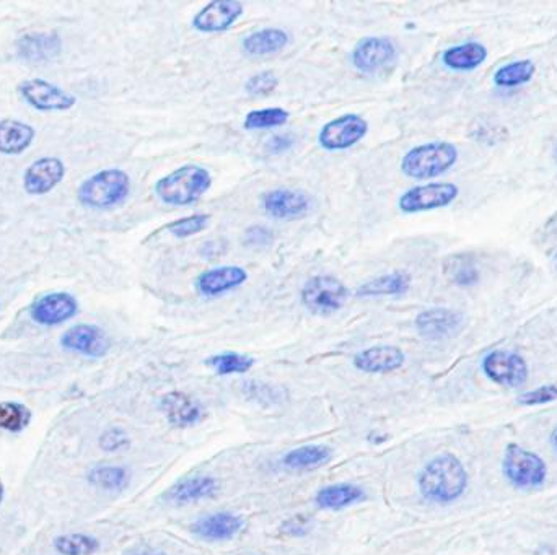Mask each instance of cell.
<instances>
[{
	"label": "cell",
	"mask_w": 557,
	"mask_h": 555,
	"mask_svg": "<svg viewBox=\"0 0 557 555\" xmlns=\"http://www.w3.org/2000/svg\"><path fill=\"white\" fill-rule=\"evenodd\" d=\"M551 443H553L554 450L557 451V429L554 430L553 435H551Z\"/></svg>",
	"instance_id": "cell-46"
},
{
	"label": "cell",
	"mask_w": 557,
	"mask_h": 555,
	"mask_svg": "<svg viewBox=\"0 0 557 555\" xmlns=\"http://www.w3.org/2000/svg\"><path fill=\"white\" fill-rule=\"evenodd\" d=\"M31 422V411L25 404L4 401L0 403V430L20 433L27 429Z\"/></svg>",
	"instance_id": "cell-35"
},
{
	"label": "cell",
	"mask_w": 557,
	"mask_h": 555,
	"mask_svg": "<svg viewBox=\"0 0 557 555\" xmlns=\"http://www.w3.org/2000/svg\"><path fill=\"white\" fill-rule=\"evenodd\" d=\"M131 188V176L126 171L108 168L80 184L77 197L80 204L88 209L108 210L128 201Z\"/></svg>",
	"instance_id": "cell-4"
},
{
	"label": "cell",
	"mask_w": 557,
	"mask_h": 555,
	"mask_svg": "<svg viewBox=\"0 0 557 555\" xmlns=\"http://www.w3.org/2000/svg\"><path fill=\"white\" fill-rule=\"evenodd\" d=\"M220 489V482L212 476H194L176 482L165 494V500L173 505H189L211 499Z\"/></svg>",
	"instance_id": "cell-21"
},
{
	"label": "cell",
	"mask_w": 557,
	"mask_h": 555,
	"mask_svg": "<svg viewBox=\"0 0 557 555\" xmlns=\"http://www.w3.org/2000/svg\"><path fill=\"white\" fill-rule=\"evenodd\" d=\"M351 290L339 277L318 274L310 277L300 290V302L316 316H331L343 310Z\"/></svg>",
	"instance_id": "cell-5"
},
{
	"label": "cell",
	"mask_w": 557,
	"mask_h": 555,
	"mask_svg": "<svg viewBox=\"0 0 557 555\" xmlns=\"http://www.w3.org/2000/svg\"><path fill=\"white\" fill-rule=\"evenodd\" d=\"M333 458V451L326 445H307L289 451L282 464L290 471H308V469L320 468Z\"/></svg>",
	"instance_id": "cell-29"
},
{
	"label": "cell",
	"mask_w": 557,
	"mask_h": 555,
	"mask_svg": "<svg viewBox=\"0 0 557 555\" xmlns=\"http://www.w3.org/2000/svg\"><path fill=\"white\" fill-rule=\"evenodd\" d=\"M536 67L530 59H523V61L510 62L507 66H502L497 69L494 74V84L500 88H514L525 85L533 79Z\"/></svg>",
	"instance_id": "cell-33"
},
{
	"label": "cell",
	"mask_w": 557,
	"mask_h": 555,
	"mask_svg": "<svg viewBox=\"0 0 557 555\" xmlns=\"http://www.w3.org/2000/svg\"><path fill=\"white\" fill-rule=\"evenodd\" d=\"M279 85V77L272 70H261L258 74L251 75L245 82V92L253 97H266L271 95Z\"/></svg>",
	"instance_id": "cell-37"
},
{
	"label": "cell",
	"mask_w": 557,
	"mask_h": 555,
	"mask_svg": "<svg viewBox=\"0 0 557 555\" xmlns=\"http://www.w3.org/2000/svg\"><path fill=\"white\" fill-rule=\"evenodd\" d=\"M289 119V111L281 106H271V108L250 111L243 119V127L246 131H266V129L286 126Z\"/></svg>",
	"instance_id": "cell-32"
},
{
	"label": "cell",
	"mask_w": 557,
	"mask_h": 555,
	"mask_svg": "<svg viewBox=\"0 0 557 555\" xmlns=\"http://www.w3.org/2000/svg\"><path fill=\"white\" fill-rule=\"evenodd\" d=\"M274 241V233L263 225H253L245 232V245L250 248H269Z\"/></svg>",
	"instance_id": "cell-41"
},
{
	"label": "cell",
	"mask_w": 557,
	"mask_h": 555,
	"mask_svg": "<svg viewBox=\"0 0 557 555\" xmlns=\"http://www.w3.org/2000/svg\"><path fill=\"white\" fill-rule=\"evenodd\" d=\"M557 399V385H544L541 388L533 389L528 393H523L518 398V404L522 406H543V404L553 403Z\"/></svg>",
	"instance_id": "cell-39"
},
{
	"label": "cell",
	"mask_w": 557,
	"mask_h": 555,
	"mask_svg": "<svg viewBox=\"0 0 557 555\" xmlns=\"http://www.w3.org/2000/svg\"><path fill=\"white\" fill-rule=\"evenodd\" d=\"M448 276L452 277L453 284L460 285V287H471L478 282L479 271L470 259L457 258L452 269L448 271Z\"/></svg>",
	"instance_id": "cell-38"
},
{
	"label": "cell",
	"mask_w": 557,
	"mask_h": 555,
	"mask_svg": "<svg viewBox=\"0 0 557 555\" xmlns=\"http://www.w3.org/2000/svg\"><path fill=\"white\" fill-rule=\"evenodd\" d=\"M369 131L370 124L364 116L346 113L323 124L316 142L325 152H344L360 144Z\"/></svg>",
	"instance_id": "cell-7"
},
{
	"label": "cell",
	"mask_w": 557,
	"mask_h": 555,
	"mask_svg": "<svg viewBox=\"0 0 557 555\" xmlns=\"http://www.w3.org/2000/svg\"><path fill=\"white\" fill-rule=\"evenodd\" d=\"M351 62L362 74H378L395 66L398 48L388 36H367L352 48Z\"/></svg>",
	"instance_id": "cell-9"
},
{
	"label": "cell",
	"mask_w": 557,
	"mask_h": 555,
	"mask_svg": "<svg viewBox=\"0 0 557 555\" xmlns=\"http://www.w3.org/2000/svg\"><path fill=\"white\" fill-rule=\"evenodd\" d=\"M487 59V49L484 44L478 41H468V43L452 46L447 51H443V66L457 72H470L478 69Z\"/></svg>",
	"instance_id": "cell-26"
},
{
	"label": "cell",
	"mask_w": 557,
	"mask_h": 555,
	"mask_svg": "<svg viewBox=\"0 0 557 555\" xmlns=\"http://www.w3.org/2000/svg\"><path fill=\"white\" fill-rule=\"evenodd\" d=\"M4 494V482H2V477H0V505H2V502H4Z\"/></svg>",
	"instance_id": "cell-45"
},
{
	"label": "cell",
	"mask_w": 557,
	"mask_h": 555,
	"mask_svg": "<svg viewBox=\"0 0 557 555\" xmlns=\"http://www.w3.org/2000/svg\"><path fill=\"white\" fill-rule=\"evenodd\" d=\"M62 41L56 33H30L18 40V56L27 62H49L61 54Z\"/></svg>",
	"instance_id": "cell-22"
},
{
	"label": "cell",
	"mask_w": 557,
	"mask_h": 555,
	"mask_svg": "<svg viewBox=\"0 0 557 555\" xmlns=\"http://www.w3.org/2000/svg\"><path fill=\"white\" fill-rule=\"evenodd\" d=\"M66 176V167L58 157L38 158L23 175V188L30 196L51 193Z\"/></svg>",
	"instance_id": "cell-18"
},
{
	"label": "cell",
	"mask_w": 557,
	"mask_h": 555,
	"mask_svg": "<svg viewBox=\"0 0 557 555\" xmlns=\"http://www.w3.org/2000/svg\"><path fill=\"white\" fill-rule=\"evenodd\" d=\"M243 520L230 512H217L202 516L191 525L194 536L207 542L230 541L240 534Z\"/></svg>",
	"instance_id": "cell-20"
},
{
	"label": "cell",
	"mask_w": 557,
	"mask_h": 555,
	"mask_svg": "<svg viewBox=\"0 0 557 555\" xmlns=\"http://www.w3.org/2000/svg\"><path fill=\"white\" fill-rule=\"evenodd\" d=\"M132 555H167L165 552L160 551H144V552H137V554Z\"/></svg>",
	"instance_id": "cell-44"
},
{
	"label": "cell",
	"mask_w": 557,
	"mask_h": 555,
	"mask_svg": "<svg viewBox=\"0 0 557 555\" xmlns=\"http://www.w3.org/2000/svg\"><path fill=\"white\" fill-rule=\"evenodd\" d=\"M256 360L250 355L238 354V352H222V354L211 355L206 360V365L212 368L217 375H243L255 367Z\"/></svg>",
	"instance_id": "cell-31"
},
{
	"label": "cell",
	"mask_w": 557,
	"mask_h": 555,
	"mask_svg": "<svg viewBox=\"0 0 557 555\" xmlns=\"http://www.w3.org/2000/svg\"><path fill=\"white\" fill-rule=\"evenodd\" d=\"M483 372L489 380L504 388H518L528 380V365L523 357L507 350H494L483 360Z\"/></svg>",
	"instance_id": "cell-13"
},
{
	"label": "cell",
	"mask_w": 557,
	"mask_h": 555,
	"mask_svg": "<svg viewBox=\"0 0 557 555\" xmlns=\"http://www.w3.org/2000/svg\"><path fill=\"white\" fill-rule=\"evenodd\" d=\"M457 162V147L452 142L435 140L409 149L401 158L400 168L411 180L426 181L439 178Z\"/></svg>",
	"instance_id": "cell-3"
},
{
	"label": "cell",
	"mask_w": 557,
	"mask_h": 555,
	"mask_svg": "<svg viewBox=\"0 0 557 555\" xmlns=\"http://www.w3.org/2000/svg\"><path fill=\"white\" fill-rule=\"evenodd\" d=\"M554 157L557 158V142L556 145H554Z\"/></svg>",
	"instance_id": "cell-47"
},
{
	"label": "cell",
	"mask_w": 557,
	"mask_h": 555,
	"mask_svg": "<svg viewBox=\"0 0 557 555\" xmlns=\"http://www.w3.org/2000/svg\"><path fill=\"white\" fill-rule=\"evenodd\" d=\"M79 302L71 293L53 292L38 298L30 308L31 320L41 326H59L75 318Z\"/></svg>",
	"instance_id": "cell-16"
},
{
	"label": "cell",
	"mask_w": 557,
	"mask_h": 555,
	"mask_svg": "<svg viewBox=\"0 0 557 555\" xmlns=\"http://www.w3.org/2000/svg\"><path fill=\"white\" fill-rule=\"evenodd\" d=\"M212 184L211 171L191 163L160 178L155 183L154 193L165 206L188 207L201 201L211 191Z\"/></svg>",
	"instance_id": "cell-2"
},
{
	"label": "cell",
	"mask_w": 557,
	"mask_h": 555,
	"mask_svg": "<svg viewBox=\"0 0 557 555\" xmlns=\"http://www.w3.org/2000/svg\"><path fill=\"white\" fill-rule=\"evenodd\" d=\"M364 499V489L356 484H349V482L323 487L315 495L316 505L321 510H333V512L351 507L354 503L362 502Z\"/></svg>",
	"instance_id": "cell-28"
},
{
	"label": "cell",
	"mask_w": 557,
	"mask_h": 555,
	"mask_svg": "<svg viewBox=\"0 0 557 555\" xmlns=\"http://www.w3.org/2000/svg\"><path fill=\"white\" fill-rule=\"evenodd\" d=\"M35 127L22 123L17 119L0 121V153L4 155H20L33 144Z\"/></svg>",
	"instance_id": "cell-27"
},
{
	"label": "cell",
	"mask_w": 557,
	"mask_h": 555,
	"mask_svg": "<svg viewBox=\"0 0 557 555\" xmlns=\"http://www.w3.org/2000/svg\"><path fill=\"white\" fill-rule=\"evenodd\" d=\"M411 289L408 272H386L360 285L356 295L360 298L403 297Z\"/></svg>",
	"instance_id": "cell-24"
},
{
	"label": "cell",
	"mask_w": 557,
	"mask_h": 555,
	"mask_svg": "<svg viewBox=\"0 0 557 555\" xmlns=\"http://www.w3.org/2000/svg\"><path fill=\"white\" fill-rule=\"evenodd\" d=\"M417 484L424 499L434 503H452L465 494L468 472L457 456L445 453L424 466Z\"/></svg>",
	"instance_id": "cell-1"
},
{
	"label": "cell",
	"mask_w": 557,
	"mask_h": 555,
	"mask_svg": "<svg viewBox=\"0 0 557 555\" xmlns=\"http://www.w3.org/2000/svg\"><path fill=\"white\" fill-rule=\"evenodd\" d=\"M302 516H295L294 520L287 521L286 525H290V529H286V533L292 534V536H299V534H305L308 531L307 518H303L302 523L299 525V521Z\"/></svg>",
	"instance_id": "cell-43"
},
{
	"label": "cell",
	"mask_w": 557,
	"mask_h": 555,
	"mask_svg": "<svg viewBox=\"0 0 557 555\" xmlns=\"http://www.w3.org/2000/svg\"><path fill=\"white\" fill-rule=\"evenodd\" d=\"M129 443H131V440H129L128 433L118 429V427L105 430L101 433L100 440H98L101 450L108 451V453L124 450V448H128Z\"/></svg>",
	"instance_id": "cell-40"
},
{
	"label": "cell",
	"mask_w": 557,
	"mask_h": 555,
	"mask_svg": "<svg viewBox=\"0 0 557 555\" xmlns=\"http://www.w3.org/2000/svg\"><path fill=\"white\" fill-rule=\"evenodd\" d=\"M87 479L93 487L106 492H121L131 484V474L123 466H95Z\"/></svg>",
	"instance_id": "cell-30"
},
{
	"label": "cell",
	"mask_w": 557,
	"mask_h": 555,
	"mask_svg": "<svg viewBox=\"0 0 557 555\" xmlns=\"http://www.w3.org/2000/svg\"><path fill=\"white\" fill-rule=\"evenodd\" d=\"M53 546L61 555H93L100 551V541L88 534H62L54 539Z\"/></svg>",
	"instance_id": "cell-34"
},
{
	"label": "cell",
	"mask_w": 557,
	"mask_h": 555,
	"mask_svg": "<svg viewBox=\"0 0 557 555\" xmlns=\"http://www.w3.org/2000/svg\"><path fill=\"white\" fill-rule=\"evenodd\" d=\"M315 207L312 194L302 189L277 188L271 189L261 196V209L264 214L274 220L289 222L307 217Z\"/></svg>",
	"instance_id": "cell-10"
},
{
	"label": "cell",
	"mask_w": 557,
	"mask_h": 555,
	"mask_svg": "<svg viewBox=\"0 0 557 555\" xmlns=\"http://www.w3.org/2000/svg\"><path fill=\"white\" fill-rule=\"evenodd\" d=\"M294 147V137L290 134H274L271 139L266 142V150L271 155H282L289 152Z\"/></svg>",
	"instance_id": "cell-42"
},
{
	"label": "cell",
	"mask_w": 557,
	"mask_h": 555,
	"mask_svg": "<svg viewBox=\"0 0 557 555\" xmlns=\"http://www.w3.org/2000/svg\"><path fill=\"white\" fill-rule=\"evenodd\" d=\"M502 472L507 481L517 489H535L543 486L548 477V466L541 456L525 450L517 443H510L505 448Z\"/></svg>",
	"instance_id": "cell-6"
},
{
	"label": "cell",
	"mask_w": 557,
	"mask_h": 555,
	"mask_svg": "<svg viewBox=\"0 0 557 555\" xmlns=\"http://www.w3.org/2000/svg\"><path fill=\"white\" fill-rule=\"evenodd\" d=\"M209 223H211V215L191 214L168 223L165 225V230L175 238L185 240V238H191V236L204 232L209 227Z\"/></svg>",
	"instance_id": "cell-36"
},
{
	"label": "cell",
	"mask_w": 557,
	"mask_h": 555,
	"mask_svg": "<svg viewBox=\"0 0 557 555\" xmlns=\"http://www.w3.org/2000/svg\"><path fill=\"white\" fill-rule=\"evenodd\" d=\"M18 95L31 108L43 113L69 111L77 105V98L72 93L43 79L25 80L18 85Z\"/></svg>",
	"instance_id": "cell-11"
},
{
	"label": "cell",
	"mask_w": 557,
	"mask_h": 555,
	"mask_svg": "<svg viewBox=\"0 0 557 555\" xmlns=\"http://www.w3.org/2000/svg\"><path fill=\"white\" fill-rule=\"evenodd\" d=\"M61 346L90 359H101L111 349L108 334L95 324H77L62 334Z\"/></svg>",
	"instance_id": "cell-17"
},
{
	"label": "cell",
	"mask_w": 557,
	"mask_h": 555,
	"mask_svg": "<svg viewBox=\"0 0 557 555\" xmlns=\"http://www.w3.org/2000/svg\"><path fill=\"white\" fill-rule=\"evenodd\" d=\"M458 196H460V188L457 184H417L401 194L398 199V209L403 214H422V212L452 206Z\"/></svg>",
	"instance_id": "cell-8"
},
{
	"label": "cell",
	"mask_w": 557,
	"mask_h": 555,
	"mask_svg": "<svg viewBox=\"0 0 557 555\" xmlns=\"http://www.w3.org/2000/svg\"><path fill=\"white\" fill-rule=\"evenodd\" d=\"M245 5L238 0H212L191 18V27L202 35L230 30L242 18Z\"/></svg>",
	"instance_id": "cell-12"
},
{
	"label": "cell",
	"mask_w": 557,
	"mask_h": 555,
	"mask_svg": "<svg viewBox=\"0 0 557 555\" xmlns=\"http://www.w3.org/2000/svg\"><path fill=\"white\" fill-rule=\"evenodd\" d=\"M250 279V274L245 267L229 266L212 267L201 272L194 280V289L204 298L222 297L225 293L242 289L243 285Z\"/></svg>",
	"instance_id": "cell-15"
},
{
	"label": "cell",
	"mask_w": 557,
	"mask_h": 555,
	"mask_svg": "<svg viewBox=\"0 0 557 555\" xmlns=\"http://www.w3.org/2000/svg\"><path fill=\"white\" fill-rule=\"evenodd\" d=\"M162 411L165 412L168 422L180 429L198 424L202 419V407L191 396L181 391H172L163 396Z\"/></svg>",
	"instance_id": "cell-25"
},
{
	"label": "cell",
	"mask_w": 557,
	"mask_h": 555,
	"mask_svg": "<svg viewBox=\"0 0 557 555\" xmlns=\"http://www.w3.org/2000/svg\"><path fill=\"white\" fill-rule=\"evenodd\" d=\"M404 362H406V355L400 347L373 346L357 352L352 365L362 373L385 375L400 370Z\"/></svg>",
	"instance_id": "cell-19"
},
{
	"label": "cell",
	"mask_w": 557,
	"mask_h": 555,
	"mask_svg": "<svg viewBox=\"0 0 557 555\" xmlns=\"http://www.w3.org/2000/svg\"><path fill=\"white\" fill-rule=\"evenodd\" d=\"M463 324H465L463 313L442 306L421 311L414 321L419 336L432 342L452 339L463 329Z\"/></svg>",
	"instance_id": "cell-14"
},
{
	"label": "cell",
	"mask_w": 557,
	"mask_h": 555,
	"mask_svg": "<svg viewBox=\"0 0 557 555\" xmlns=\"http://www.w3.org/2000/svg\"><path fill=\"white\" fill-rule=\"evenodd\" d=\"M289 43V31L279 27H268L246 35L242 40V49L248 56L264 57L281 53Z\"/></svg>",
	"instance_id": "cell-23"
}]
</instances>
